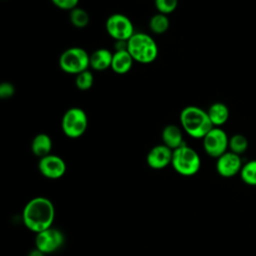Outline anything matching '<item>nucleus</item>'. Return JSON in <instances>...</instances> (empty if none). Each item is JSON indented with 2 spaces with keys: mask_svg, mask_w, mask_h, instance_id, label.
Returning a JSON list of instances; mask_svg holds the SVG:
<instances>
[{
  "mask_svg": "<svg viewBox=\"0 0 256 256\" xmlns=\"http://www.w3.org/2000/svg\"><path fill=\"white\" fill-rule=\"evenodd\" d=\"M55 208L50 199L35 197L27 202L22 212L24 225L36 234L52 227Z\"/></svg>",
  "mask_w": 256,
  "mask_h": 256,
  "instance_id": "nucleus-1",
  "label": "nucleus"
},
{
  "mask_svg": "<svg viewBox=\"0 0 256 256\" xmlns=\"http://www.w3.org/2000/svg\"><path fill=\"white\" fill-rule=\"evenodd\" d=\"M180 124L185 133L195 139H203L214 127L207 111L194 105L186 106L182 109L180 113Z\"/></svg>",
  "mask_w": 256,
  "mask_h": 256,
  "instance_id": "nucleus-2",
  "label": "nucleus"
},
{
  "mask_svg": "<svg viewBox=\"0 0 256 256\" xmlns=\"http://www.w3.org/2000/svg\"><path fill=\"white\" fill-rule=\"evenodd\" d=\"M128 52L140 64H150L158 56V46L149 34L135 32L128 40Z\"/></svg>",
  "mask_w": 256,
  "mask_h": 256,
  "instance_id": "nucleus-3",
  "label": "nucleus"
},
{
  "mask_svg": "<svg viewBox=\"0 0 256 256\" xmlns=\"http://www.w3.org/2000/svg\"><path fill=\"white\" fill-rule=\"evenodd\" d=\"M171 165L180 175L192 176L199 171L201 167V159L193 148L184 144L173 150Z\"/></svg>",
  "mask_w": 256,
  "mask_h": 256,
  "instance_id": "nucleus-4",
  "label": "nucleus"
},
{
  "mask_svg": "<svg viewBox=\"0 0 256 256\" xmlns=\"http://www.w3.org/2000/svg\"><path fill=\"white\" fill-rule=\"evenodd\" d=\"M59 67L67 74L77 75L90 67V54L81 47H71L59 57Z\"/></svg>",
  "mask_w": 256,
  "mask_h": 256,
  "instance_id": "nucleus-5",
  "label": "nucleus"
},
{
  "mask_svg": "<svg viewBox=\"0 0 256 256\" xmlns=\"http://www.w3.org/2000/svg\"><path fill=\"white\" fill-rule=\"evenodd\" d=\"M61 128L68 138L81 137L88 128V117L80 107H71L65 111L61 120Z\"/></svg>",
  "mask_w": 256,
  "mask_h": 256,
  "instance_id": "nucleus-6",
  "label": "nucleus"
},
{
  "mask_svg": "<svg viewBox=\"0 0 256 256\" xmlns=\"http://www.w3.org/2000/svg\"><path fill=\"white\" fill-rule=\"evenodd\" d=\"M105 28L108 35L115 41H128L135 33L132 21L122 13L110 15L106 20Z\"/></svg>",
  "mask_w": 256,
  "mask_h": 256,
  "instance_id": "nucleus-7",
  "label": "nucleus"
},
{
  "mask_svg": "<svg viewBox=\"0 0 256 256\" xmlns=\"http://www.w3.org/2000/svg\"><path fill=\"white\" fill-rule=\"evenodd\" d=\"M203 148L210 157L218 158L223 155L229 148V138L226 132L220 127H213L203 137Z\"/></svg>",
  "mask_w": 256,
  "mask_h": 256,
  "instance_id": "nucleus-8",
  "label": "nucleus"
},
{
  "mask_svg": "<svg viewBox=\"0 0 256 256\" xmlns=\"http://www.w3.org/2000/svg\"><path fill=\"white\" fill-rule=\"evenodd\" d=\"M65 241L63 233L56 228L50 227L36 234L35 248L44 254H49L57 251Z\"/></svg>",
  "mask_w": 256,
  "mask_h": 256,
  "instance_id": "nucleus-9",
  "label": "nucleus"
},
{
  "mask_svg": "<svg viewBox=\"0 0 256 256\" xmlns=\"http://www.w3.org/2000/svg\"><path fill=\"white\" fill-rule=\"evenodd\" d=\"M38 169L40 173L48 179H59L66 172V163L60 156L49 154L40 158Z\"/></svg>",
  "mask_w": 256,
  "mask_h": 256,
  "instance_id": "nucleus-10",
  "label": "nucleus"
},
{
  "mask_svg": "<svg viewBox=\"0 0 256 256\" xmlns=\"http://www.w3.org/2000/svg\"><path fill=\"white\" fill-rule=\"evenodd\" d=\"M242 166L240 155L231 151L225 152L223 155L218 157L216 161V170L218 174L225 178H230L240 173Z\"/></svg>",
  "mask_w": 256,
  "mask_h": 256,
  "instance_id": "nucleus-11",
  "label": "nucleus"
},
{
  "mask_svg": "<svg viewBox=\"0 0 256 256\" xmlns=\"http://www.w3.org/2000/svg\"><path fill=\"white\" fill-rule=\"evenodd\" d=\"M172 155V149L164 144H159L150 149L146 157V162L150 168L160 170L171 164Z\"/></svg>",
  "mask_w": 256,
  "mask_h": 256,
  "instance_id": "nucleus-12",
  "label": "nucleus"
},
{
  "mask_svg": "<svg viewBox=\"0 0 256 256\" xmlns=\"http://www.w3.org/2000/svg\"><path fill=\"white\" fill-rule=\"evenodd\" d=\"M161 137L163 140V144L172 150H175L185 144L183 140L182 130L174 124H169L165 126L162 130Z\"/></svg>",
  "mask_w": 256,
  "mask_h": 256,
  "instance_id": "nucleus-13",
  "label": "nucleus"
},
{
  "mask_svg": "<svg viewBox=\"0 0 256 256\" xmlns=\"http://www.w3.org/2000/svg\"><path fill=\"white\" fill-rule=\"evenodd\" d=\"M113 53L106 48H99L90 54V68L95 71H104L111 68Z\"/></svg>",
  "mask_w": 256,
  "mask_h": 256,
  "instance_id": "nucleus-14",
  "label": "nucleus"
},
{
  "mask_svg": "<svg viewBox=\"0 0 256 256\" xmlns=\"http://www.w3.org/2000/svg\"><path fill=\"white\" fill-rule=\"evenodd\" d=\"M133 58L128 52V50L125 51H115L113 52V58L111 63V69L116 74H125L130 71L132 65H133Z\"/></svg>",
  "mask_w": 256,
  "mask_h": 256,
  "instance_id": "nucleus-15",
  "label": "nucleus"
},
{
  "mask_svg": "<svg viewBox=\"0 0 256 256\" xmlns=\"http://www.w3.org/2000/svg\"><path fill=\"white\" fill-rule=\"evenodd\" d=\"M52 149V140L51 137L46 133H39L37 134L31 143V150L32 153L39 157H45L49 154H51Z\"/></svg>",
  "mask_w": 256,
  "mask_h": 256,
  "instance_id": "nucleus-16",
  "label": "nucleus"
},
{
  "mask_svg": "<svg viewBox=\"0 0 256 256\" xmlns=\"http://www.w3.org/2000/svg\"><path fill=\"white\" fill-rule=\"evenodd\" d=\"M210 121L214 127H221L229 118L228 107L221 102L213 103L207 110Z\"/></svg>",
  "mask_w": 256,
  "mask_h": 256,
  "instance_id": "nucleus-17",
  "label": "nucleus"
},
{
  "mask_svg": "<svg viewBox=\"0 0 256 256\" xmlns=\"http://www.w3.org/2000/svg\"><path fill=\"white\" fill-rule=\"evenodd\" d=\"M170 26V21L168 15L157 13L154 14L149 20V28L152 33L160 35L165 33Z\"/></svg>",
  "mask_w": 256,
  "mask_h": 256,
  "instance_id": "nucleus-18",
  "label": "nucleus"
},
{
  "mask_svg": "<svg viewBox=\"0 0 256 256\" xmlns=\"http://www.w3.org/2000/svg\"><path fill=\"white\" fill-rule=\"evenodd\" d=\"M69 19L71 24L76 28H85L90 21V16L83 8L76 7L69 13Z\"/></svg>",
  "mask_w": 256,
  "mask_h": 256,
  "instance_id": "nucleus-19",
  "label": "nucleus"
},
{
  "mask_svg": "<svg viewBox=\"0 0 256 256\" xmlns=\"http://www.w3.org/2000/svg\"><path fill=\"white\" fill-rule=\"evenodd\" d=\"M240 176L246 184L256 186V160L245 163L240 171Z\"/></svg>",
  "mask_w": 256,
  "mask_h": 256,
  "instance_id": "nucleus-20",
  "label": "nucleus"
},
{
  "mask_svg": "<svg viewBox=\"0 0 256 256\" xmlns=\"http://www.w3.org/2000/svg\"><path fill=\"white\" fill-rule=\"evenodd\" d=\"M229 148L231 152L240 155L247 150L248 140L242 134H235L229 138Z\"/></svg>",
  "mask_w": 256,
  "mask_h": 256,
  "instance_id": "nucleus-21",
  "label": "nucleus"
},
{
  "mask_svg": "<svg viewBox=\"0 0 256 256\" xmlns=\"http://www.w3.org/2000/svg\"><path fill=\"white\" fill-rule=\"evenodd\" d=\"M94 83V76L90 70H85L75 77V85L79 90L86 91L89 90Z\"/></svg>",
  "mask_w": 256,
  "mask_h": 256,
  "instance_id": "nucleus-22",
  "label": "nucleus"
},
{
  "mask_svg": "<svg viewBox=\"0 0 256 256\" xmlns=\"http://www.w3.org/2000/svg\"><path fill=\"white\" fill-rule=\"evenodd\" d=\"M154 4L158 13L169 15L177 8L178 0H154Z\"/></svg>",
  "mask_w": 256,
  "mask_h": 256,
  "instance_id": "nucleus-23",
  "label": "nucleus"
},
{
  "mask_svg": "<svg viewBox=\"0 0 256 256\" xmlns=\"http://www.w3.org/2000/svg\"><path fill=\"white\" fill-rule=\"evenodd\" d=\"M51 2L59 9L71 11L78 6L79 0H51Z\"/></svg>",
  "mask_w": 256,
  "mask_h": 256,
  "instance_id": "nucleus-24",
  "label": "nucleus"
},
{
  "mask_svg": "<svg viewBox=\"0 0 256 256\" xmlns=\"http://www.w3.org/2000/svg\"><path fill=\"white\" fill-rule=\"evenodd\" d=\"M15 94V86L10 82H2L0 85V98L10 99Z\"/></svg>",
  "mask_w": 256,
  "mask_h": 256,
  "instance_id": "nucleus-25",
  "label": "nucleus"
},
{
  "mask_svg": "<svg viewBox=\"0 0 256 256\" xmlns=\"http://www.w3.org/2000/svg\"><path fill=\"white\" fill-rule=\"evenodd\" d=\"M115 51H125L128 49V41H124V40H119V41H115Z\"/></svg>",
  "mask_w": 256,
  "mask_h": 256,
  "instance_id": "nucleus-26",
  "label": "nucleus"
},
{
  "mask_svg": "<svg viewBox=\"0 0 256 256\" xmlns=\"http://www.w3.org/2000/svg\"><path fill=\"white\" fill-rule=\"evenodd\" d=\"M28 256H44V253H42L40 250H38L37 248H35L34 250H32Z\"/></svg>",
  "mask_w": 256,
  "mask_h": 256,
  "instance_id": "nucleus-27",
  "label": "nucleus"
}]
</instances>
